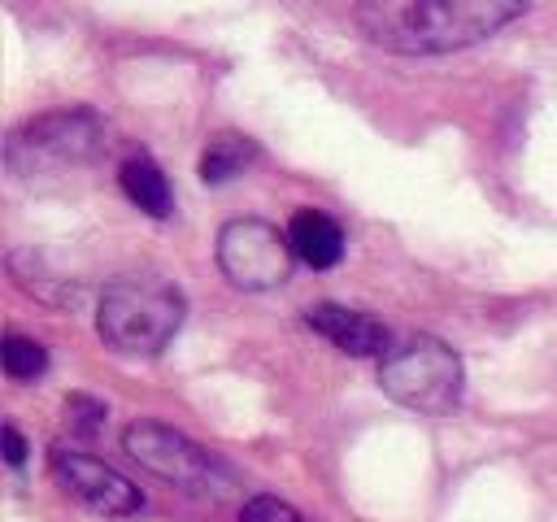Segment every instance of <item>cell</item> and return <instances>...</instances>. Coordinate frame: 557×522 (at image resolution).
<instances>
[{
  "label": "cell",
  "instance_id": "cell-4",
  "mask_svg": "<svg viewBox=\"0 0 557 522\" xmlns=\"http://www.w3.org/2000/svg\"><path fill=\"white\" fill-rule=\"evenodd\" d=\"M461 383H466L461 357L435 335H413L379 361V387L396 405L426 418L453 413L461 400Z\"/></svg>",
  "mask_w": 557,
  "mask_h": 522
},
{
  "label": "cell",
  "instance_id": "cell-10",
  "mask_svg": "<svg viewBox=\"0 0 557 522\" xmlns=\"http://www.w3.org/2000/svg\"><path fill=\"white\" fill-rule=\"evenodd\" d=\"M117 183H122V196L144 209L148 217H170L174 213V191H170V178L161 174V165L152 157H126L117 165Z\"/></svg>",
  "mask_w": 557,
  "mask_h": 522
},
{
  "label": "cell",
  "instance_id": "cell-13",
  "mask_svg": "<svg viewBox=\"0 0 557 522\" xmlns=\"http://www.w3.org/2000/svg\"><path fill=\"white\" fill-rule=\"evenodd\" d=\"M0 365L13 383H35L44 370H48V348L39 339H26L17 331H9L0 339Z\"/></svg>",
  "mask_w": 557,
  "mask_h": 522
},
{
  "label": "cell",
  "instance_id": "cell-12",
  "mask_svg": "<svg viewBox=\"0 0 557 522\" xmlns=\"http://www.w3.org/2000/svg\"><path fill=\"white\" fill-rule=\"evenodd\" d=\"M9 274L17 278L22 291H30V296L44 300V304H74V300H78V287H74L70 278L48 274L35 252H9Z\"/></svg>",
  "mask_w": 557,
  "mask_h": 522
},
{
  "label": "cell",
  "instance_id": "cell-1",
  "mask_svg": "<svg viewBox=\"0 0 557 522\" xmlns=\"http://www.w3.org/2000/svg\"><path fill=\"white\" fill-rule=\"evenodd\" d=\"M522 13L527 4L513 0H366L352 9V22L383 52L435 57L483 44Z\"/></svg>",
  "mask_w": 557,
  "mask_h": 522
},
{
  "label": "cell",
  "instance_id": "cell-5",
  "mask_svg": "<svg viewBox=\"0 0 557 522\" xmlns=\"http://www.w3.org/2000/svg\"><path fill=\"white\" fill-rule=\"evenodd\" d=\"M122 448L131 452V461H139L148 474L165 478L170 487H183L191 496H226L235 487V474L231 465L200 448L196 439H187L183 431L165 426V422H152V418H139L122 431Z\"/></svg>",
  "mask_w": 557,
  "mask_h": 522
},
{
  "label": "cell",
  "instance_id": "cell-15",
  "mask_svg": "<svg viewBox=\"0 0 557 522\" xmlns=\"http://www.w3.org/2000/svg\"><path fill=\"white\" fill-rule=\"evenodd\" d=\"M104 418H109V409H104V400H96V396H70L65 400V422H70V431H78V435H96L100 426H104Z\"/></svg>",
  "mask_w": 557,
  "mask_h": 522
},
{
  "label": "cell",
  "instance_id": "cell-14",
  "mask_svg": "<svg viewBox=\"0 0 557 522\" xmlns=\"http://www.w3.org/2000/svg\"><path fill=\"white\" fill-rule=\"evenodd\" d=\"M239 522H309L300 509H292L287 500L261 492V496H248L244 509H239Z\"/></svg>",
  "mask_w": 557,
  "mask_h": 522
},
{
  "label": "cell",
  "instance_id": "cell-3",
  "mask_svg": "<svg viewBox=\"0 0 557 522\" xmlns=\"http://www.w3.org/2000/svg\"><path fill=\"white\" fill-rule=\"evenodd\" d=\"M109 148V126L100 113L74 104L57 113H39L22 122L4 139V165L17 178H39V174H65L78 165H91Z\"/></svg>",
  "mask_w": 557,
  "mask_h": 522
},
{
  "label": "cell",
  "instance_id": "cell-8",
  "mask_svg": "<svg viewBox=\"0 0 557 522\" xmlns=\"http://www.w3.org/2000/svg\"><path fill=\"white\" fill-rule=\"evenodd\" d=\"M305 326L309 331H318L322 339H331L339 352H348V357H387L392 348V335H387V326L379 322V318H370V313H361V309H348V304H331V300H322V304H309L305 309Z\"/></svg>",
  "mask_w": 557,
  "mask_h": 522
},
{
  "label": "cell",
  "instance_id": "cell-2",
  "mask_svg": "<svg viewBox=\"0 0 557 522\" xmlns=\"http://www.w3.org/2000/svg\"><path fill=\"white\" fill-rule=\"evenodd\" d=\"M187 300L157 274H131L100 291L96 335L122 357H157L183 326Z\"/></svg>",
  "mask_w": 557,
  "mask_h": 522
},
{
  "label": "cell",
  "instance_id": "cell-16",
  "mask_svg": "<svg viewBox=\"0 0 557 522\" xmlns=\"http://www.w3.org/2000/svg\"><path fill=\"white\" fill-rule=\"evenodd\" d=\"M0 439H4V461L17 470L22 461H26V439L17 435V426L13 422H4V431H0Z\"/></svg>",
  "mask_w": 557,
  "mask_h": 522
},
{
  "label": "cell",
  "instance_id": "cell-7",
  "mask_svg": "<svg viewBox=\"0 0 557 522\" xmlns=\"http://www.w3.org/2000/svg\"><path fill=\"white\" fill-rule=\"evenodd\" d=\"M48 461H52V474L61 478V487L70 496H78L87 509H96L113 522L135 518L144 509V492L126 474L104 465L100 457H87V452H74V448H52Z\"/></svg>",
  "mask_w": 557,
  "mask_h": 522
},
{
  "label": "cell",
  "instance_id": "cell-6",
  "mask_svg": "<svg viewBox=\"0 0 557 522\" xmlns=\"http://www.w3.org/2000/svg\"><path fill=\"white\" fill-rule=\"evenodd\" d=\"M292 239L265 217H231L218 231V270L239 291L283 287L292 274Z\"/></svg>",
  "mask_w": 557,
  "mask_h": 522
},
{
  "label": "cell",
  "instance_id": "cell-9",
  "mask_svg": "<svg viewBox=\"0 0 557 522\" xmlns=\"http://www.w3.org/2000/svg\"><path fill=\"white\" fill-rule=\"evenodd\" d=\"M287 239H292V252L313 270H331L344 257V226L322 209H300L287 222Z\"/></svg>",
  "mask_w": 557,
  "mask_h": 522
},
{
  "label": "cell",
  "instance_id": "cell-11",
  "mask_svg": "<svg viewBox=\"0 0 557 522\" xmlns=\"http://www.w3.org/2000/svg\"><path fill=\"white\" fill-rule=\"evenodd\" d=\"M257 157H261V148H257L252 135L218 130V135H209V144H205V152H200V183L222 187V183L239 178Z\"/></svg>",
  "mask_w": 557,
  "mask_h": 522
}]
</instances>
